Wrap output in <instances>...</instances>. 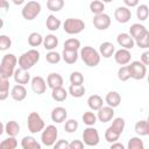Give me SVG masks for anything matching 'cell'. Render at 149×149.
<instances>
[{
  "mask_svg": "<svg viewBox=\"0 0 149 149\" xmlns=\"http://www.w3.org/2000/svg\"><path fill=\"white\" fill-rule=\"evenodd\" d=\"M19 63V59L14 54H6L1 58L0 63V77L9 79L14 76V72L16 70V64Z\"/></svg>",
  "mask_w": 149,
  "mask_h": 149,
  "instance_id": "6da1fadb",
  "label": "cell"
},
{
  "mask_svg": "<svg viewBox=\"0 0 149 149\" xmlns=\"http://www.w3.org/2000/svg\"><path fill=\"white\" fill-rule=\"evenodd\" d=\"M81 61L90 68H94L97 66L99 63H100V52L98 50H95L93 47H90V45H86V47H83L80 49V54H79Z\"/></svg>",
  "mask_w": 149,
  "mask_h": 149,
  "instance_id": "7a4b0ae2",
  "label": "cell"
},
{
  "mask_svg": "<svg viewBox=\"0 0 149 149\" xmlns=\"http://www.w3.org/2000/svg\"><path fill=\"white\" fill-rule=\"evenodd\" d=\"M40 61V52L36 49H29L19 57V66L29 70Z\"/></svg>",
  "mask_w": 149,
  "mask_h": 149,
  "instance_id": "3957f363",
  "label": "cell"
},
{
  "mask_svg": "<svg viewBox=\"0 0 149 149\" xmlns=\"http://www.w3.org/2000/svg\"><path fill=\"white\" fill-rule=\"evenodd\" d=\"M27 126H28V130L31 134H37L45 128L44 120L42 119V116L37 112H30L29 113V115L27 118Z\"/></svg>",
  "mask_w": 149,
  "mask_h": 149,
  "instance_id": "277c9868",
  "label": "cell"
},
{
  "mask_svg": "<svg viewBox=\"0 0 149 149\" xmlns=\"http://www.w3.org/2000/svg\"><path fill=\"white\" fill-rule=\"evenodd\" d=\"M63 29L69 35H77L85 29V23L80 19L69 17L63 22Z\"/></svg>",
  "mask_w": 149,
  "mask_h": 149,
  "instance_id": "5b68a950",
  "label": "cell"
},
{
  "mask_svg": "<svg viewBox=\"0 0 149 149\" xmlns=\"http://www.w3.org/2000/svg\"><path fill=\"white\" fill-rule=\"evenodd\" d=\"M57 136H58V129L54 125L47 126L42 133H41V142L45 147H54V144L57 142Z\"/></svg>",
  "mask_w": 149,
  "mask_h": 149,
  "instance_id": "8992f818",
  "label": "cell"
},
{
  "mask_svg": "<svg viewBox=\"0 0 149 149\" xmlns=\"http://www.w3.org/2000/svg\"><path fill=\"white\" fill-rule=\"evenodd\" d=\"M41 9H42L41 3H40L38 1L31 0V1H28V2L23 6V8H22V10H21V14H22V16H23L24 20H27V21H33V20L41 13Z\"/></svg>",
  "mask_w": 149,
  "mask_h": 149,
  "instance_id": "52a82bcc",
  "label": "cell"
},
{
  "mask_svg": "<svg viewBox=\"0 0 149 149\" xmlns=\"http://www.w3.org/2000/svg\"><path fill=\"white\" fill-rule=\"evenodd\" d=\"M81 137H83L85 146H87V147H95V146H98V143L100 141L99 133L93 126H87L83 130Z\"/></svg>",
  "mask_w": 149,
  "mask_h": 149,
  "instance_id": "ba28073f",
  "label": "cell"
},
{
  "mask_svg": "<svg viewBox=\"0 0 149 149\" xmlns=\"http://www.w3.org/2000/svg\"><path fill=\"white\" fill-rule=\"evenodd\" d=\"M130 70V76L135 80H141L147 76V65H144L141 61H134L130 62L128 65Z\"/></svg>",
  "mask_w": 149,
  "mask_h": 149,
  "instance_id": "9c48e42d",
  "label": "cell"
},
{
  "mask_svg": "<svg viewBox=\"0 0 149 149\" xmlns=\"http://www.w3.org/2000/svg\"><path fill=\"white\" fill-rule=\"evenodd\" d=\"M93 26L98 30H106L111 26V16L106 13L95 14L93 17Z\"/></svg>",
  "mask_w": 149,
  "mask_h": 149,
  "instance_id": "30bf717a",
  "label": "cell"
},
{
  "mask_svg": "<svg viewBox=\"0 0 149 149\" xmlns=\"http://www.w3.org/2000/svg\"><path fill=\"white\" fill-rule=\"evenodd\" d=\"M114 19L119 23H127L132 19V12L127 6H120L114 10Z\"/></svg>",
  "mask_w": 149,
  "mask_h": 149,
  "instance_id": "8fae6325",
  "label": "cell"
},
{
  "mask_svg": "<svg viewBox=\"0 0 149 149\" xmlns=\"http://www.w3.org/2000/svg\"><path fill=\"white\" fill-rule=\"evenodd\" d=\"M30 86H31V90H33L34 93H36V94H43L47 91L48 84H47V81L44 80L43 77L35 76L30 80Z\"/></svg>",
  "mask_w": 149,
  "mask_h": 149,
  "instance_id": "7c38bea8",
  "label": "cell"
},
{
  "mask_svg": "<svg viewBox=\"0 0 149 149\" xmlns=\"http://www.w3.org/2000/svg\"><path fill=\"white\" fill-rule=\"evenodd\" d=\"M116 42L121 48L125 49H133L135 47V40L133 38V36L129 33H120L116 36Z\"/></svg>",
  "mask_w": 149,
  "mask_h": 149,
  "instance_id": "4fadbf2b",
  "label": "cell"
},
{
  "mask_svg": "<svg viewBox=\"0 0 149 149\" xmlns=\"http://www.w3.org/2000/svg\"><path fill=\"white\" fill-rule=\"evenodd\" d=\"M130 59H132V54L128 49L121 48L114 52V61L119 65H127L130 63Z\"/></svg>",
  "mask_w": 149,
  "mask_h": 149,
  "instance_id": "5bb4252c",
  "label": "cell"
},
{
  "mask_svg": "<svg viewBox=\"0 0 149 149\" xmlns=\"http://www.w3.org/2000/svg\"><path fill=\"white\" fill-rule=\"evenodd\" d=\"M97 116H98V120L101 121L102 123H106L108 121H111L113 118H114V108L111 107V106H102L100 109L97 111Z\"/></svg>",
  "mask_w": 149,
  "mask_h": 149,
  "instance_id": "9a60e30c",
  "label": "cell"
},
{
  "mask_svg": "<svg viewBox=\"0 0 149 149\" xmlns=\"http://www.w3.org/2000/svg\"><path fill=\"white\" fill-rule=\"evenodd\" d=\"M50 118L55 123H62L68 119V111L62 106H57L51 111Z\"/></svg>",
  "mask_w": 149,
  "mask_h": 149,
  "instance_id": "2e32d148",
  "label": "cell"
},
{
  "mask_svg": "<svg viewBox=\"0 0 149 149\" xmlns=\"http://www.w3.org/2000/svg\"><path fill=\"white\" fill-rule=\"evenodd\" d=\"M13 78H14L16 84H22V85H26L31 80L30 79V73L28 72V70H24L20 66H19V69L15 70Z\"/></svg>",
  "mask_w": 149,
  "mask_h": 149,
  "instance_id": "e0dca14e",
  "label": "cell"
},
{
  "mask_svg": "<svg viewBox=\"0 0 149 149\" xmlns=\"http://www.w3.org/2000/svg\"><path fill=\"white\" fill-rule=\"evenodd\" d=\"M10 97L15 100V101H22L26 99L27 97V90L24 87V85L22 84H16L12 87L10 90Z\"/></svg>",
  "mask_w": 149,
  "mask_h": 149,
  "instance_id": "ac0fdd59",
  "label": "cell"
},
{
  "mask_svg": "<svg viewBox=\"0 0 149 149\" xmlns=\"http://www.w3.org/2000/svg\"><path fill=\"white\" fill-rule=\"evenodd\" d=\"M47 84H48V86L52 90V88L63 86L64 79H63V77H62L59 73H57V72H51V73L48 74V77H47Z\"/></svg>",
  "mask_w": 149,
  "mask_h": 149,
  "instance_id": "d6986e66",
  "label": "cell"
},
{
  "mask_svg": "<svg viewBox=\"0 0 149 149\" xmlns=\"http://www.w3.org/2000/svg\"><path fill=\"white\" fill-rule=\"evenodd\" d=\"M99 52L100 55L104 57V58H109L112 56H114V52H115V47L113 43L106 41V42H102L100 45H99Z\"/></svg>",
  "mask_w": 149,
  "mask_h": 149,
  "instance_id": "ffe728a7",
  "label": "cell"
},
{
  "mask_svg": "<svg viewBox=\"0 0 149 149\" xmlns=\"http://www.w3.org/2000/svg\"><path fill=\"white\" fill-rule=\"evenodd\" d=\"M105 102H106L108 106L113 107V108L118 107V106L120 105V102H121V95H120V93L116 92V91H111V92H108V93L106 94V97H105Z\"/></svg>",
  "mask_w": 149,
  "mask_h": 149,
  "instance_id": "44dd1931",
  "label": "cell"
},
{
  "mask_svg": "<svg viewBox=\"0 0 149 149\" xmlns=\"http://www.w3.org/2000/svg\"><path fill=\"white\" fill-rule=\"evenodd\" d=\"M87 105H88L90 109L98 111L104 106V100L99 94H92L87 99Z\"/></svg>",
  "mask_w": 149,
  "mask_h": 149,
  "instance_id": "7402d4cb",
  "label": "cell"
},
{
  "mask_svg": "<svg viewBox=\"0 0 149 149\" xmlns=\"http://www.w3.org/2000/svg\"><path fill=\"white\" fill-rule=\"evenodd\" d=\"M68 94H69V91H66L63 86H59V87L51 90V98L57 102L64 101L68 98Z\"/></svg>",
  "mask_w": 149,
  "mask_h": 149,
  "instance_id": "603a6c76",
  "label": "cell"
},
{
  "mask_svg": "<svg viewBox=\"0 0 149 149\" xmlns=\"http://www.w3.org/2000/svg\"><path fill=\"white\" fill-rule=\"evenodd\" d=\"M22 149H41V144L34 136H24L21 140Z\"/></svg>",
  "mask_w": 149,
  "mask_h": 149,
  "instance_id": "cb8c5ba5",
  "label": "cell"
},
{
  "mask_svg": "<svg viewBox=\"0 0 149 149\" xmlns=\"http://www.w3.org/2000/svg\"><path fill=\"white\" fill-rule=\"evenodd\" d=\"M58 45V37L54 34H49L47 36H44V40H43V47L45 50H54L56 49Z\"/></svg>",
  "mask_w": 149,
  "mask_h": 149,
  "instance_id": "d4e9b609",
  "label": "cell"
},
{
  "mask_svg": "<svg viewBox=\"0 0 149 149\" xmlns=\"http://www.w3.org/2000/svg\"><path fill=\"white\" fill-rule=\"evenodd\" d=\"M78 51L77 50H68V49H63L62 51V59L66 63V64H74L78 59Z\"/></svg>",
  "mask_w": 149,
  "mask_h": 149,
  "instance_id": "484cf974",
  "label": "cell"
},
{
  "mask_svg": "<svg viewBox=\"0 0 149 149\" xmlns=\"http://www.w3.org/2000/svg\"><path fill=\"white\" fill-rule=\"evenodd\" d=\"M61 24H62L61 20H59L58 17H56L55 15H52V14H50V15L47 17V20H45V27H47V29L50 30V31H56V30H58L59 27H61Z\"/></svg>",
  "mask_w": 149,
  "mask_h": 149,
  "instance_id": "4316f807",
  "label": "cell"
},
{
  "mask_svg": "<svg viewBox=\"0 0 149 149\" xmlns=\"http://www.w3.org/2000/svg\"><path fill=\"white\" fill-rule=\"evenodd\" d=\"M5 133L8 136H16L20 133V125L14 120L7 121L5 123Z\"/></svg>",
  "mask_w": 149,
  "mask_h": 149,
  "instance_id": "83f0119b",
  "label": "cell"
},
{
  "mask_svg": "<svg viewBox=\"0 0 149 149\" xmlns=\"http://www.w3.org/2000/svg\"><path fill=\"white\" fill-rule=\"evenodd\" d=\"M147 31V28L141 23H133L129 28V34L133 36L134 40H137Z\"/></svg>",
  "mask_w": 149,
  "mask_h": 149,
  "instance_id": "f1b7e54d",
  "label": "cell"
},
{
  "mask_svg": "<svg viewBox=\"0 0 149 149\" xmlns=\"http://www.w3.org/2000/svg\"><path fill=\"white\" fill-rule=\"evenodd\" d=\"M9 95V79L0 77V100H6Z\"/></svg>",
  "mask_w": 149,
  "mask_h": 149,
  "instance_id": "f546056e",
  "label": "cell"
},
{
  "mask_svg": "<svg viewBox=\"0 0 149 149\" xmlns=\"http://www.w3.org/2000/svg\"><path fill=\"white\" fill-rule=\"evenodd\" d=\"M43 40H44V37L40 33L34 31V33H30L29 36H28V44L30 47L35 48V47H38V45L43 44Z\"/></svg>",
  "mask_w": 149,
  "mask_h": 149,
  "instance_id": "4dcf8cb0",
  "label": "cell"
},
{
  "mask_svg": "<svg viewBox=\"0 0 149 149\" xmlns=\"http://www.w3.org/2000/svg\"><path fill=\"white\" fill-rule=\"evenodd\" d=\"M85 86L81 84V85H70L69 87V94L73 98H81L84 94H85Z\"/></svg>",
  "mask_w": 149,
  "mask_h": 149,
  "instance_id": "1f68e13d",
  "label": "cell"
},
{
  "mask_svg": "<svg viewBox=\"0 0 149 149\" xmlns=\"http://www.w3.org/2000/svg\"><path fill=\"white\" fill-rule=\"evenodd\" d=\"M134 130L140 136L148 135V122H147V120H140V121H137L135 123V126H134Z\"/></svg>",
  "mask_w": 149,
  "mask_h": 149,
  "instance_id": "d6a6232c",
  "label": "cell"
},
{
  "mask_svg": "<svg viewBox=\"0 0 149 149\" xmlns=\"http://www.w3.org/2000/svg\"><path fill=\"white\" fill-rule=\"evenodd\" d=\"M81 120H83V122H84L86 126H93V125L97 122L98 116H97V114H94V113L92 112V109H91V111L84 112V114L81 115Z\"/></svg>",
  "mask_w": 149,
  "mask_h": 149,
  "instance_id": "836d02e7",
  "label": "cell"
},
{
  "mask_svg": "<svg viewBox=\"0 0 149 149\" xmlns=\"http://www.w3.org/2000/svg\"><path fill=\"white\" fill-rule=\"evenodd\" d=\"M63 49H68V50H79L80 49V41L78 38H74V37H71V38H68L64 44H63Z\"/></svg>",
  "mask_w": 149,
  "mask_h": 149,
  "instance_id": "e575fe53",
  "label": "cell"
},
{
  "mask_svg": "<svg viewBox=\"0 0 149 149\" xmlns=\"http://www.w3.org/2000/svg\"><path fill=\"white\" fill-rule=\"evenodd\" d=\"M17 147V141L15 136H8L7 139L2 140L0 143V149H15Z\"/></svg>",
  "mask_w": 149,
  "mask_h": 149,
  "instance_id": "d590c367",
  "label": "cell"
},
{
  "mask_svg": "<svg viewBox=\"0 0 149 149\" xmlns=\"http://www.w3.org/2000/svg\"><path fill=\"white\" fill-rule=\"evenodd\" d=\"M104 9H105V3L101 0H93V1L90 2V10L94 15L104 13Z\"/></svg>",
  "mask_w": 149,
  "mask_h": 149,
  "instance_id": "8d00e7d4",
  "label": "cell"
},
{
  "mask_svg": "<svg viewBox=\"0 0 149 149\" xmlns=\"http://www.w3.org/2000/svg\"><path fill=\"white\" fill-rule=\"evenodd\" d=\"M64 7V0H47V8L51 12H59Z\"/></svg>",
  "mask_w": 149,
  "mask_h": 149,
  "instance_id": "74e56055",
  "label": "cell"
},
{
  "mask_svg": "<svg viewBox=\"0 0 149 149\" xmlns=\"http://www.w3.org/2000/svg\"><path fill=\"white\" fill-rule=\"evenodd\" d=\"M149 16V7L147 5H140L136 8V17L140 21H146Z\"/></svg>",
  "mask_w": 149,
  "mask_h": 149,
  "instance_id": "f35d334b",
  "label": "cell"
},
{
  "mask_svg": "<svg viewBox=\"0 0 149 149\" xmlns=\"http://www.w3.org/2000/svg\"><path fill=\"white\" fill-rule=\"evenodd\" d=\"M127 148L128 149H143L144 148V143L139 136H133V137L129 139Z\"/></svg>",
  "mask_w": 149,
  "mask_h": 149,
  "instance_id": "ab89813d",
  "label": "cell"
},
{
  "mask_svg": "<svg viewBox=\"0 0 149 149\" xmlns=\"http://www.w3.org/2000/svg\"><path fill=\"white\" fill-rule=\"evenodd\" d=\"M111 127L118 132L119 134H122L123 130H125V127H126V122H125V119L123 118H115L111 125Z\"/></svg>",
  "mask_w": 149,
  "mask_h": 149,
  "instance_id": "60d3db41",
  "label": "cell"
},
{
  "mask_svg": "<svg viewBox=\"0 0 149 149\" xmlns=\"http://www.w3.org/2000/svg\"><path fill=\"white\" fill-rule=\"evenodd\" d=\"M120 135H121V134H119L118 132H115V130L109 126V127L106 129V132H105V140H106L107 142H109V143H113V142H115V141L119 140Z\"/></svg>",
  "mask_w": 149,
  "mask_h": 149,
  "instance_id": "b9f144b4",
  "label": "cell"
},
{
  "mask_svg": "<svg viewBox=\"0 0 149 149\" xmlns=\"http://www.w3.org/2000/svg\"><path fill=\"white\" fill-rule=\"evenodd\" d=\"M118 78H119V80H121V81H127L128 79L132 78V76H130V70H129L128 65H123V66H121V68L118 70Z\"/></svg>",
  "mask_w": 149,
  "mask_h": 149,
  "instance_id": "7bdbcfd3",
  "label": "cell"
},
{
  "mask_svg": "<svg viewBox=\"0 0 149 149\" xmlns=\"http://www.w3.org/2000/svg\"><path fill=\"white\" fill-rule=\"evenodd\" d=\"M45 59H47V62L50 63V64H57V63H59L61 59H62V54L51 50V51H49V52L45 55Z\"/></svg>",
  "mask_w": 149,
  "mask_h": 149,
  "instance_id": "ee69618b",
  "label": "cell"
},
{
  "mask_svg": "<svg viewBox=\"0 0 149 149\" xmlns=\"http://www.w3.org/2000/svg\"><path fill=\"white\" fill-rule=\"evenodd\" d=\"M135 44H136V47L142 48V49L149 48V31L147 30L141 37H139L137 40H135Z\"/></svg>",
  "mask_w": 149,
  "mask_h": 149,
  "instance_id": "f6af8a7d",
  "label": "cell"
},
{
  "mask_svg": "<svg viewBox=\"0 0 149 149\" xmlns=\"http://www.w3.org/2000/svg\"><path fill=\"white\" fill-rule=\"evenodd\" d=\"M69 79H70V83H71L72 85H81V84L84 83V76H83V73L79 72V71H73V72H71Z\"/></svg>",
  "mask_w": 149,
  "mask_h": 149,
  "instance_id": "bcb514c9",
  "label": "cell"
},
{
  "mask_svg": "<svg viewBox=\"0 0 149 149\" xmlns=\"http://www.w3.org/2000/svg\"><path fill=\"white\" fill-rule=\"evenodd\" d=\"M78 121L74 120V119H69L65 121V125H64V130L69 134L71 133H74L77 129H78Z\"/></svg>",
  "mask_w": 149,
  "mask_h": 149,
  "instance_id": "7dc6e473",
  "label": "cell"
},
{
  "mask_svg": "<svg viewBox=\"0 0 149 149\" xmlns=\"http://www.w3.org/2000/svg\"><path fill=\"white\" fill-rule=\"evenodd\" d=\"M12 47V40L7 35H0V50L6 51Z\"/></svg>",
  "mask_w": 149,
  "mask_h": 149,
  "instance_id": "c3c4849f",
  "label": "cell"
},
{
  "mask_svg": "<svg viewBox=\"0 0 149 149\" xmlns=\"http://www.w3.org/2000/svg\"><path fill=\"white\" fill-rule=\"evenodd\" d=\"M55 149H70V142H68L66 140H58L55 144H54Z\"/></svg>",
  "mask_w": 149,
  "mask_h": 149,
  "instance_id": "681fc988",
  "label": "cell"
},
{
  "mask_svg": "<svg viewBox=\"0 0 149 149\" xmlns=\"http://www.w3.org/2000/svg\"><path fill=\"white\" fill-rule=\"evenodd\" d=\"M84 141L80 140H73L72 142H70V149H83L84 148Z\"/></svg>",
  "mask_w": 149,
  "mask_h": 149,
  "instance_id": "f907efd6",
  "label": "cell"
},
{
  "mask_svg": "<svg viewBox=\"0 0 149 149\" xmlns=\"http://www.w3.org/2000/svg\"><path fill=\"white\" fill-rule=\"evenodd\" d=\"M141 62L144 65H149V50L142 52V55H141Z\"/></svg>",
  "mask_w": 149,
  "mask_h": 149,
  "instance_id": "816d5d0a",
  "label": "cell"
},
{
  "mask_svg": "<svg viewBox=\"0 0 149 149\" xmlns=\"http://www.w3.org/2000/svg\"><path fill=\"white\" fill-rule=\"evenodd\" d=\"M139 1L140 0H123V3L129 7V8H133V7H137L139 6Z\"/></svg>",
  "mask_w": 149,
  "mask_h": 149,
  "instance_id": "f5cc1de1",
  "label": "cell"
},
{
  "mask_svg": "<svg viewBox=\"0 0 149 149\" xmlns=\"http://www.w3.org/2000/svg\"><path fill=\"white\" fill-rule=\"evenodd\" d=\"M0 7L3 9L5 13H7L8 9H9V3H8V1H7V0H0Z\"/></svg>",
  "mask_w": 149,
  "mask_h": 149,
  "instance_id": "db71d44e",
  "label": "cell"
},
{
  "mask_svg": "<svg viewBox=\"0 0 149 149\" xmlns=\"http://www.w3.org/2000/svg\"><path fill=\"white\" fill-rule=\"evenodd\" d=\"M111 149H125V146H123L122 143L115 141V142L111 143Z\"/></svg>",
  "mask_w": 149,
  "mask_h": 149,
  "instance_id": "11a10c76",
  "label": "cell"
},
{
  "mask_svg": "<svg viewBox=\"0 0 149 149\" xmlns=\"http://www.w3.org/2000/svg\"><path fill=\"white\" fill-rule=\"evenodd\" d=\"M12 2L14 5H16V6H20V5H22L24 2V0H12Z\"/></svg>",
  "mask_w": 149,
  "mask_h": 149,
  "instance_id": "9f6ffc18",
  "label": "cell"
},
{
  "mask_svg": "<svg viewBox=\"0 0 149 149\" xmlns=\"http://www.w3.org/2000/svg\"><path fill=\"white\" fill-rule=\"evenodd\" d=\"M101 1H102L104 3H109V2H112L113 0H101Z\"/></svg>",
  "mask_w": 149,
  "mask_h": 149,
  "instance_id": "6f0895ef",
  "label": "cell"
},
{
  "mask_svg": "<svg viewBox=\"0 0 149 149\" xmlns=\"http://www.w3.org/2000/svg\"><path fill=\"white\" fill-rule=\"evenodd\" d=\"M147 122H148V135H149V115L147 118Z\"/></svg>",
  "mask_w": 149,
  "mask_h": 149,
  "instance_id": "680465c9",
  "label": "cell"
},
{
  "mask_svg": "<svg viewBox=\"0 0 149 149\" xmlns=\"http://www.w3.org/2000/svg\"><path fill=\"white\" fill-rule=\"evenodd\" d=\"M148 84H149V74H148Z\"/></svg>",
  "mask_w": 149,
  "mask_h": 149,
  "instance_id": "91938a15",
  "label": "cell"
}]
</instances>
